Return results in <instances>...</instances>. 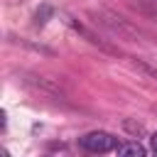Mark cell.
Returning <instances> with one entry per match:
<instances>
[{"mask_svg": "<svg viewBox=\"0 0 157 157\" xmlns=\"http://www.w3.org/2000/svg\"><path fill=\"white\" fill-rule=\"evenodd\" d=\"M96 22H101V25H105V27H110L113 32H118L120 37H125V39H132V42H137L140 39V32L125 20V17H120V15H115V12H110V10H98L96 12Z\"/></svg>", "mask_w": 157, "mask_h": 157, "instance_id": "cell-1", "label": "cell"}, {"mask_svg": "<svg viewBox=\"0 0 157 157\" xmlns=\"http://www.w3.org/2000/svg\"><path fill=\"white\" fill-rule=\"evenodd\" d=\"M78 145L86 150V152H93V155H103V152H110L118 147V140L105 132V130H93V132H86L83 137H78Z\"/></svg>", "mask_w": 157, "mask_h": 157, "instance_id": "cell-2", "label": "cell"}, {"mask_svg": "<svg viewBox=\"0 0 157 157\" xmlns=\"http://www.w3.org/2000/svg\"><path fill=\"white\" fill-rule=\"evenodd\" d=\"M66 25H71V27H74V29H76V32H78L81 37H86V39H88L91 44H96L98 49H103V52H110V54H115V49H113V47H110L108 42H103V39H98V37H96V34H93V32H91L88 27H83L81 22H76L74 17H66Z\"/></svg>", "mask_w": 157, "mask_h": 157, "instance_id": "cell-3", "label": "cell"}, {"mask_svg": "<svg viewBox=\"0 0 157 157\" xmlns=\"http://www.w3.org/2000/svg\"><path fill=\"white\" fill-rule=\"evenodd\" d=\"M115 152L123 155V157H142L145 155V147L140 142H118Z\"/></svg>", "mask_w": 157, "mask_h": 157, "instance_id": "cell-4", "label": "cell"}, {"mask_svg": "<svg viewBox=\"0 0 157 157\" xmlns=\"http://www.w3.org/2000/svg\"><path fill=\"white\" fill-rule=\"evenodd\" d=\"M123 128H125L132 137H142V135H145V125L137 123V120H132V118H125V120H123Z\"/></svg>", "mask_w": 157, "mask_h": 157, "instance_id": "cell-5", "label": "cell"}, {"mask_svg": "<svg viewBox=\"0 0 157 157\" xmlns=\"http://www.w3.org/2000/svg\"><path fill=\"white\" fill-rule=\"evenodd\" d=\"M52 12H54V10H52V5H42V7L34 12V25H39V27H42V25H47V20L52 17Z\"/></svg>", "mask_w": 157, "mask_h": 157, "instance_id": "cell-6", "label": "cell"}, {"mask_svg": "<svg viewBox=\"0 0 157 157\" xmlns=\"http://www.w3.org/2000/svg\"><path fill=\"white\" fill-rule=\"evenodd\" d=\"M132 66H135V69H140L142 74H147L150 78H155V81H157V69H155L152 64H147V61H142V59H132Z\"/></svg>", "mask_w": 157, "mask_h": 157, "instance_id": "cell-7", "label": "cell"}, {"mask_svg": "<svg viewBox=\"0 0 157 157\" xmlns=\"http://www.w3.org/2000/svg\"><path fill=\"white\" fill-rule=\"evenodd\" d=\"M150 147H152V152H157V132L150 135Z\"/></svg>", "mask_w": 157, "mask_h": 157, "instance_id": "cell-8", "label": "cell"}]
</instances>
